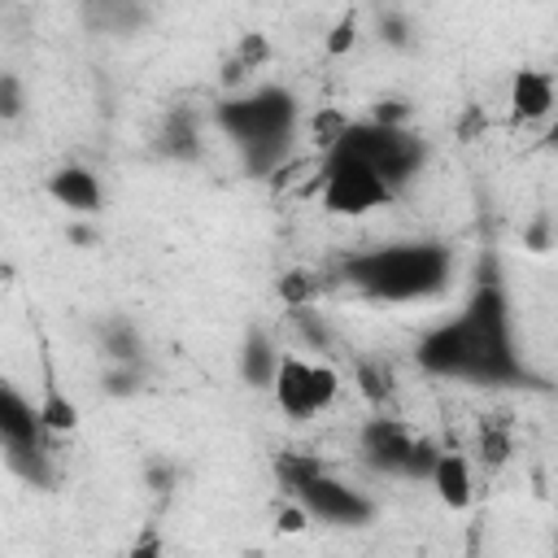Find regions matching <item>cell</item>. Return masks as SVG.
<instances>
[{"label":"cell","mask_w":558,"mask_h":558,"mask_svg":"<svg viewBox=\"0 0 558 558\" xmlns=\"http://www.w3.org/2000/svg\"><path fill=\"white\" fill-rule=\"evenodd\" d=\"M414 362L436 379L519 384L523 357L514 349V323H510V301L501 283H480L453 318L427 327L418 336Z\"/></svg>","instance_id":"cell-1"},{"label":"cell","mask_w":558,"mask_h":558,"mask_svg":"<svg viewBox=\"0 0 558 558\" xmlns=\"http://www.w3.org/2000/svg\"><path fill=\"white\" fill-rule=\"evenodd\" d=\"M209 122L235 144V153L244 161V174L266 179L270 170L283 166V157L296 140L301 100L283 83H253V87H240V92L222 96L209 109Z\"/></svg>","instance_id":"cell-2"},{"label":"cell","mask_w":558,"mask_h":558,"mask_svg":"<svg viewBox=\"0 0 558 558\" xmlns=\"http://www.w3.org/2000/svg\"><path fill=\"white\" fill-rule=\"evenodd\" d=\"M453 270L458 257L440 240H397L344 257V283L366 301H384V305L440 296L453 283Z\"/></svg>","instance_id":"cell-3"},{"label":"cell","mask_w":558,"mask_h":558,"mask_svg":"<svg viewBox=\"0 0 558 558\" xmlns=\"http://www.w3.org/2000/svg\"><path fill=\"white\" fill-rule=\"evenodd\" d=\"M288 497H296L314 523H331V527H362L375 519V497H366L362 488H353L349 480L331 475L318 458L305 453H279L275 462Z\"/></svg>","instance_id":"cell-4"},{"label":"cell","mask_w":558,"mask_h":558,"mask_svg":"<svg viewBox=\"0 0 558 558\" xmlns=\"http://www.w3.org/2000/svg\"><path fill=\"white\" fill-rule=\"evenodd\" d=\"M401 192L353 148H331L323 153V170H318V205L336 218H366L375 209H388Z\"/></svg>","instance_id":"cell-5"},{"label":"cell","mask_w":558,"mask_h":558,"mask_svg":"<svg viewBox=\"0 0 558 558\" xmlns=\"http://www.w3.org/2000/svg\"><path fill=\"white\" fill-rule=\"evenodd\" d=\"M340 148H353V153H362L397 192L410 183V179H418V170H423V161H427V144L401 122H379V118H357V122H349V131L340 135Z\"/></svg>","instance_id":"cell-6"},{"label":"cell","mask_w":558,"mask_h":558,"mask_svg":"<svg viewBox=\"0 0 558 558\" xmlns=\"http://www.w3.org/2000/svg\"><path fill=\"white\" fill-rule=\"evenodd\" d=\"M270 397L279 405V414L305 423L323 410L336 405L340 397V371L327 362V357H305L296 349H283L279 357V371H275V384H270Z\"/></svg>","instance_id":"cell-7"},{"label":"cell","mask_w":558,"mask_h":558,"mask_svg":"<svg viewBox=\"0 0 558 558\" xmlns=\"http://www.w3.org/2000/svg\"><path fill=\"white\" fill-rule=\"evenodd\" d=\"M436 445L414 436L401 418H371L362 427V458L384 471V475H405V480H427L436 462Z\"/></svg>","instance_id":"cell-8"},{"label":"cell","mask_w":558,"mask_h":558,"mask_svg":"<svg viewBox=\"0 0 558 558\" xmlns=\"http://www.w3.org/2000/svg\"><path fill=\"white\" fill-rule=\"evenodd\" d=\"M506 105H510V122L514 126H545L558 113V83H554V74L541 70V65H519L510 74Z\"/></svg>","instance_id":"cell-9"},{"label":"cell","mask_w":558,"mask_h":558,"mask_svg":"<svg viewBox=\"0 0 558 558\" xmlns=\"http://www.w3.org/2000/svg\"><path fill=\"white\" fill-rule=\"evenodd\" d=\"M44 192L57 209H65L70 218H96L105 209V183L92 166L83 161H65L44 179Z\"/></svg>","instance_id":"cell-10"},{"label":"cell","mask_w":558,"mask_h":558,"mask_svg":"<svg viewBox=\"0 0 558 558\" xmlns=\"http://www.w3.org/2000/svg\"><path fill=\"white\" fill-rule=\"evenodd\" d=\"M57 440L44 418H39V405L17 388V384H4L0 388V445L4 449H31V445H48Z\"/></svg>","instance_id":"cell-11"},{"label":"cell","mask_w":558,"mask_h":558,"mask_svg":"<svg viewBox=\"0 0 558 558\" xmlns=\"http://www.w3.org/2000/svg\"><path fill=\"white\" fill-rule=\"evenodd\" d=\"M427 484H432L436 501H440L445 510H453V514H466V510L475 506V466H471V458L458 453V449H440V453H436Z\"/></svg>","instance_id":"cell-12"},{"label":"cell","mask_w":558,"mask_h":558,"mask_svg":"<svg viewBox=\"0 0 558 558\" xmlns=\"http://www.w3.org/2000/svg\"><path fill=\"white\" fill-rule=\"evenodd\" d=\"M279 357L283 349L275 344V336L266 327H248L244 340H240V353H235V366H240V379L257 392H270L275 384V371H279Z\"/></svg>","instance_id":"cell-13"},{"label":"cell","mask_w":558,"mask_h":558,"mask_svg":"<svg viewBox=\"0 0 558 558\" xmlns=\"http://www.w3.org/2000/svg\"><path fill=\"white\" fill-rule=\"evenodd\" d=\"M153 148L166 157V161H196L205 140H201V118L192 109H174L166 113V122L157 126L153 135Z\"/></svg>","instance_id":"cell-14"},{"label":"cell","mask_w":558,"mask_h":558,"mask_svg":"<svg viewBox=\"0 0 558 558\" xmlns=\"http://www.w3.org/2000/svg\"><path fill=\"white\" fill-rule=\"evenodd\" d=\"M35 405H39V418H44V427L52 432V436H74V427H78V401L61 388V379L52 375V366H48V357H44V379H39V397H35Z\"/></svg>","instance_id":"cell-15"},{"label":"cell","mask_w":558,"mask_h":558,"mask_svg":"<svg viewBox=\"0 0 558 558\" xmlns=\"http://www.w3.org/2000/svg\"><path fill=\"white\" fill-rule=\"evenodd\" d=\"M4 466H9L22 484L44 488V493H48V488H57V480H61L52 440H48V445H31V449H4Z\"/></svg>","instance_id":"cell-16"},{"label":"cell","mask_w":558,"mask_h":558,"mask_svg":"<svg viewBox=\"0 0 558 558\" xmlns=\"http://www.w3.org/2000/svg\"><path fill=\"white\" fill-rule=\"evenodd\" d=\"M96 344H100L105 362H144V331L126 314H109L96 327Z\"/></svg>","instance_id":"cell-17"},{"label":"cell","mask_w":558,"mask_h":558,"mask_svg":"<svg viewBox=\"0 0 558 558\" xmlns=\"http://www.w3.org/2000/svg\"><path fill=\"white\" fill-rule=\"evenodd\" d=\"M353 388H357L371 405H384V401L397 392V371H392V362L379 357V353L353 357Z\"/></svg>","instance_id":"cell-18"},{"label":"cell","mask_w":558,"mask_h":558,"mask_svg":"<svg viewBox=\"0 0 558 558\" xmlns=\"http://www.w3.org/2000/svg\"><path fill=\"white\" fill-rule=\"evenodd\" d=\"M292 314V327H296V336H301V344L305 349H314L318 357H331L336 353V331H331V323L314 310V305H296V310H288Z\"/></svg>","instance_id":"cell-19"},{"label":"cell","mask_w":558,"mask_h":558,"mask_svg":"<svg viewBox=\"0 0 558 558\" xmlns=\"http://www.w3.org/2000/svg\"><path fill=\"white\" fill-rule=\"evenodd\" d=\"M100 388H105V397H113V401L140 397V388H144V362H109L105 375H100Z\"/></svg>","instance_id":"cell-20"},{"label":"cell","mask_w":558,"mask_h":558,"mask_svg":"<svg viewBox=\"0 0 558 558\" xmlns=\"http://www.w3.org/2000/svg\"><path fill=\"white\" fill-rule=\"evenodd\" d=\"M275 292H279V301L288 305V310H296V305H314V296H318V279H314V270H283L279 275V283H275Z\"/></svg>","instance_id":"cell-21"},{"label":"cell","mask_w":558,"mask_h":558,"mask_svg":"<svg viewBox=\"0 0 558 558\" xmlns=\"http://www.w3.org/2000/svg\"><path fill=\"white\" fill-rule=\"evenodd\" d=\"M353 44H357V17H353V13H340V17L331 22L323 48H327V57H344V52H353Z\"/></svg>","instance_id":"cell-22"},{"label":"cell","mask_w":558,"mask_h":558,"mask_svg":"<svg viewBox=\"0 0 558 558\" xmlns=\"http://www.w3.org/2000/svg\"><path fill=\"white\" fill-rule=\"evenodd\" d=\"M26 109V96H22V78L13 70L0 74V122H17Z\"/></svg>","instance_id":"cell-23"},{"label":"cell","mask_w":558,"mask_h":558,"mask_svg":"<svg viewBox=\"0 0 558 558\" xmlns=\"http://www.w3.org/2000/svg\"><path fill=\"white\" fill-rule=\"evenodd\" d=\"M506 458H510V436L501 427L484 423V432H480V462L484 466H501Z\"/></svg>","instance_id":"cell-24"},{"label":"cell","mask_w":558,"mask_h":558,"mask_svg":"<svg viewBox=\"0 0 558 558\" xmlns=\"http://www.w3.org/2000/svg\"><path fill=\"white\" fill-rule=\"evenodd\" d=\"M314 519H310V510L296 501V497H288L283 506H279V514H275V527L279 532H288V536H296V532H305Z\"/></svg>","instance_id":"cell-25"},{"label":"cell","mask_w":558,"mask_h":558,"mask_svg":"<svg viewBox=\"0 0 558 558\" xmlns=\"http://www.w3.org/2000/svg\"><path fill=\"white\" fill-rule=\"evenodd\" d=\"M379 39H388L392 48H405V44H410L405 17H401V13H384V17H379Z\"/></svg>","instance_id":"cell-26"},{"label":"cell","mask_w":558,"mask_h":558,"mask_svg":"<svg viewBox=\"0 0 558 558\" xmlns=\"http://www.w3.org/2000/svg\"><path fill=\"white\" fill-rule=\"evenodd\" d=\"M371 118H379V122H397V126H401V122H405V105H401V100H379V109H375Z\"/></svg>","instance_id":"cell-27"},{"label":"cell","mask_w":558,"mask_h":558,"mask_svg":"<svg viewBox=\"0 0 558 558\" xmlns=\"http://www.w3.org/2000/svg\"><path fill=\"white\" fill-rule=\"evenodd\" d=\"M65 235H70L78 248H92V240H96V231H92V227H83V222H70V231H65Z\"/></svg>","instance_id":"cell-28"},{"label":"cell","mask_w":558,"mask_h":558,"mask_svg":"<svg viewBox=\"0 0 558 558\" xmlns=\"http://www.w3.org/2000/svg\"><path fill=\"white\" fill-rule=\"evenodd\" d=\"M541 144H545V148H549V153L558 157V113H554V118L545 122V135H541Z\"/></svg>","instance_id":"cell-29"}]
</instances>
